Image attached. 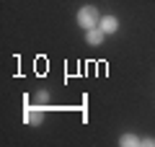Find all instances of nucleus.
<instances>
[{
  "label": "nucleus",
  "instance_id": "obj_1",
  "mask_svg": "<svg viewBox=\"0 0 155 147\" xmlns=\"http://www.w3.org/2000/svg\"><path fill=\"white\" fill-rule=\"evenodd\" d=\"M96 21H98V13H96V8H91V5L80 8V13H78V23H80V28H93Z\"/></svg>",
  "mask_w": 155,
  "mask_h": 147
},
{
  "label": "nucleus",
  "instance_id": "obj_2",
  "mask_svg": "<svg viewBox=\"0 0 155 147\" xmlns=\"http://www.w3.org/2000/svg\"><path fill=\"white\" fill-rule=\"evenodd\" d=\"M116 26H119V21H116L114 16H104V18H101V31H104V34H114Z\"/></svg>",
  "mask_w": 155,
  "mask_h": 147
},
{
  "label": "nucleus",
  "instance_id": "obj_3",
  "mask_svg": "<svg viewBox=\"0 0 155 147\" xmlns=\"http://www.w3.org/2000/svg\"><path fill=\"white\" fill-rule=\"evenodd\" d=\"M88 41L91 44H101L104 41V31H101V28H88Z\"/></svg>",
  "mask_w": 155,
  "mask_h": 147
},
{
  "label": "nucleus",
  "instance_id": "obj_4",
  "mask_svg": "<svg viewBox=\"0 0 155 147\" xmlns=\"http://www.w3.org/2000/svg\"><path fill=\"white\" fill-rule=\"evenodd\" d=\"M41 116H44V114H41V109H31V111H28V116H26V121H28V124H39Z\"/></svg>",
  "mask_w": 155,
  "mask_h": 147
},
{
  "label": "nucleus",
  "instance_id": "obj_5",
  "mask_svg": "<svg viewBox=\"0 0 155 147\" xmlns=\"http://www.w3.org/2000/svg\"><path fill=\"white\" fill-rule=\"evenodd\" d=\"M119 142H122V147H132V145H137V137H134V134H124L122 137V139H119Z\"/></svg>",
  "mask_w": 155,
  "mask_h": 147
}]
</instances>
